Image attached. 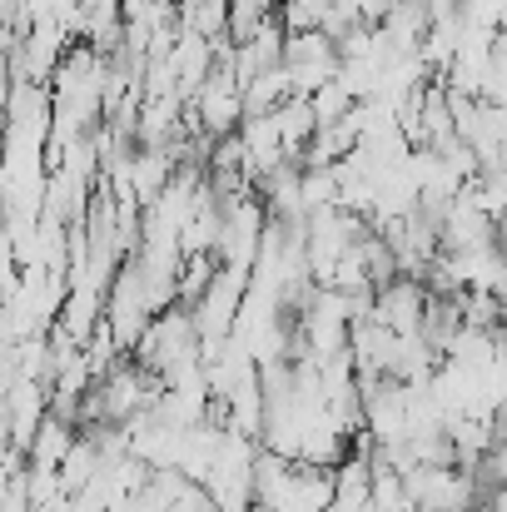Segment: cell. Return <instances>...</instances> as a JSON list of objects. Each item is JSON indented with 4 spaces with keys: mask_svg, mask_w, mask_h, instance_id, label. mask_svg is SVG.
<instances>
[{
    "mask_svg": "<svg viewBox=\"0 0 507 512\" xmlns=\"http://www.w3.org/2000/svg\"><path fill=\"white\" fill-rule=\"evenodd\" d=\"M373 319H378L383 329H393L398 339L423 334V319H428V289H423L418 279L403 274L398 284H388V289L373 294Z\"/></svg>",
    "mask_w": 507,
    "mask_h": 512,
    "instance_id": "cell-1",
    "label": "cell"
},
{
    "mask_svg": "<svg viewBox=\"0 0 507 512\" xmlns=\"http://www.w3.org/2000/svg\"><path fill=\"white\" fill-rule=\"evenodd\" d=\"M229 15H234V0H179V25L204 40H224Z\"/></svg>",
    "mask_w": 507,
    "mask_h": 512,
    "instance_id": "cell-2",
    "label": "cell"
}]
</instances>
